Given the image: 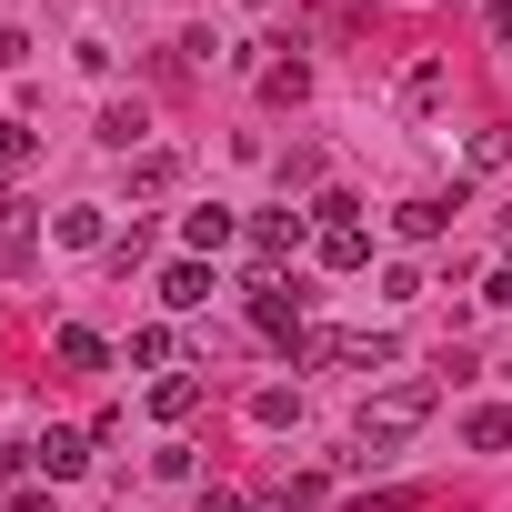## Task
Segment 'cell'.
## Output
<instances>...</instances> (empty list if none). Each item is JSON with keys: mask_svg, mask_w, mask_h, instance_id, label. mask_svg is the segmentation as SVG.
I'll use <instances>...</instances> for the list:
<instances>
[{"mask_svg": "<svg viewBox=\"0 0 512 512\" xmlns=\"http://www.w3.org/2000/svg\"><path fill=\"white\" fill-rule=\"evenodd\" d=\"M432 402H442L432 382H392L382 402H362V422H352V442H362V452H402V442H412V432L432 422Z\"/></svg>", "mask_w": 512, "mask_h": 512, "instance_id": "6da1fadb", "label": "cell"}, {"mask_svg": "<svg viewBox=\"0 0 512 512\" xmlns=\"http://www.w3.org/2000/svg\"><path fill=\"white\" fill-rule=\"evenodd\" d=\"M392 332H302V352L292 362H342V372H392Z\"/></svg>", "mask_w": 512, "mask_h": 512, "instance_id": "7a4b0ae2", "label": "cell"}, {"mask_svg": "<svg viewBox=\"0 0 512 512\" xmlns=\"http://www.w3.org/2000/svg\"><path fill=\"white\" fill-rule=\"evenodd\" d=\"M251 332L282 342V352H302V302H292V282H282V272H251Z\"/></svg>", "mask_w": 512, "mask_h": 512, "instance_id": "3957f363", "label": "cell"}, {"mask_svg": "<svg viewBox=\"0 0 512 512\" xmlns=\"http://www.w3.org/2000/svg\"><path fill=\"white\" fill-rule=\"evenodd\" d=\"M302 241H312V211H262V221H251V251H262V272H282Z\"/></svg>", "mask_w": 512, "mask_h": 512, "instance_id": "277c9868", "label": "cell"}, {"mask_svg": "<svg viewBox=\"0 0 512 512\" xmlns=\"http://www.w3.org/2000/svg\"><path fill=\"white\" fill-rule=\"evenodd\" d=\"M452 211H462V191H422V201H402V211H392V231H402V241H442V231H452Z\"/></svg>", "mask_w": 512, "mask_h": 512, "instance_id": "5b68a950", "label": "cell"}, {"mask_svg": "<svg viewBox=\"0 0 512 512\" xmlns=\"http://www.w3.org/2000/svg\"><path fill=\"white\" fill-rule=\"evenodd\" d=\"M31 462H41L51 482H81V472H91V432H61V422H51V432L31 442Z\"/></svg>", "mask_w": 512, "mask_h": 512, "instance_id": "8992f818", "label": "cell"}, {"mask_svg": "<svg viewBox=\"0 0 512 512\" xmlns=\"http://www.w3.org/2000/svg\"><path fill=\"white\" fill-rule=\"evenodd\" d=\"M31 251H41V221H31V201H0V272H31Z\"/></svg>", "mask_w": 512, "mask_h": 512, "instance_id": "52a82bcc", "label": "cell"}, {"mask_svg": "<svg viewBox=\"0 0 512 512\" xmlns=\"http://www.w3.org/2000/svg\"><path fill=\"white\" fill-rule=\"evenodd\" d=\"M51 362H61V372H111V342H101L91 322H61V332H51Z\"/></svg>", "mask_w": 512, "mask_h": 512, "instance_id": "ba28073f", "label": "cell"}, {"mask_svg": "<svg viewBox=\"0 0 512 512\" xmlns=\"http://www.w3.org/2000/svg\"><path fill=\"white\" fill-rule=\"evenodd\" d=\"M201 402H211V382H201V372H161V382H151V422H191Z\"/></svg>", "mask_w": 512, "mask_h": 512, "instance_id": "9c48e42d", "label": "cell"}, {"mask_svg": "<svg viewBox=\"0 0 512 512\" xmlns=\"http://www.w3.org/2000/svg\"><path fill=\"white\" fill-rule=\"evenodd\" d=\"M51 241L61 251H101L111 231H101V201H71V211H51Z\"/></svg>", "mask_w": 512, "mask_h": 512, "instance_id": "30bf717a", "label": "cell"}, {"mask_svg": "<svg viewBox=\"0 0 512 512\" xmlns=\"http://www.w3.org/2000/svg\"><path fill=\"white\" fill-rule=\"evenodd\" d=\"M211 292H221V282H211V262H171V272H161V302H171V312H201Z\"/></svg>", "mask_w": 512, "mask_h": 512, "instance_id": "8fae6325", "label": "cell"}, {"mask_svg": "<svg viewBox=\"0 0 512 512\" xmlns=\"http://www.w3.org/2000/svg\"><path fill=\"white\" fill-rule=\"evenodd\" d=\"M322 262H332V272H362V262H372V231H362V221H332V231H322Z\"/></svg>", "mask_w": 512, "mask_h": 512, "instance_id": "7c38bea8", "label": "cell"}, {"mask_svg": "<svg viewBox=\"0 0 512 512\" xmlns=\"http://www.w3.org/2000/svg\"><path fill=\"white\" fill-rule=\"evenodd\" d=\"M442 91H452V71H442V61H412V71H402V111H432Z\"/></svg>", "mask_w": 512, "mask_h": 512, "instance_id": "4fadbf2b", "label": "cell"}, {"mask_svg": "<svg viewBox=\"0 0 512 512\" xmlns=\"http://www.w3.org/2000/svg\"><path fill=\"white\" fill-rule=\"evenodd\" d=\"M131 362H141V372H171V362H181L171 322H141V332H131Z\"/></svg>", "mask_w": 512, "mask_h": 512, "instance_id": "5bb4252c", "label": "cell"}, {"mask_svg": "<svg viewBox=\"0 0 512 512\" xmlns=\"http://www.w3.org/2000/svg\"><path fill=\"white\" fill-rule=\"evenodd\" d=\"M231 231H241V221H231V211H191V221H181V241H191V262H201V251H221V241H231Z\"/></svg>", "mask_w": 512, "mask_h": 512, "instance_id": "9a60e30c", "label": "cell"}, {"mask_svg": "<svg viewBox=\"0 0 512 512\" xmlns=\"http://www.w3.org/2000/svg\"><path fill=\"white\" fill-rule=\"evenodd\" d=\"M141 131H151V111H141V101H111V111H101V141H111V151H131Z\"/></svg>", "mask_w": 512, "mask_h": 512, "instance_id": "2e32d148", "label": "cell"}, {"mask_svg": "<svg viewBox=\"0 0 512 512\" xmlns=\"http://www.w3.org/2000/svg\"><path fill=\"white\" fill-rule=\"evenodd\" d=\"M462 442H472V452H512V412H492V402H482V412L462 422Z\"/></svg>", "mask_w": 512, "mask_h": 512, "instance_id": "e0dca14e", "label": "cell"}, {"mask_svg": "<svg viewBox=\"0 0 512 512\" xmlns=\"http://www.w3.org/2000/svg\"><path fill=\"white\" fill-rule=\"evenodd\" d=\"M262 91H272V101H302V91H312V61H272Z\"/></svg>", "mask_w": 512, "mask_h": 512, "instance_id": "ac0fdd59", "label": "cell"}, {"mask_svg": "<svg viewBox=\"0 0 512 512\" xmlns=\"http://www.w3.org/2000/svg\"><path fill=\"white\" fill-rule=\"evenodd\" d=\"M292 412H302V402H292V392H251V422H262V432H282V422H292Z\"/></svg>", "mask_w": 512, "mask_h": 512, "instance_id": "d6986e66", "label": "cell"}, {"mask_svg": "<svg viewBox=\"0 0 512 512\" xmlns=\"http://www.w3.org/2000/svg\"><path fill=\"white\" fill-rule=\"evenodd\" d=\"M512 161V131H472V171H502Z\"/></svg>", "mask_w": 512, "mask_h": 512, "instance_id": "ffe728a7", "label": "cell"}, {"mask_svg": "<svg viewBox=\"0 0 512 512\" xmlns=\"http://www.w3.org/2000/svg\"><path fill=\"white\" fill-rule=\"evenodd\" d=\"M31 151H41V141H31V121H0V161H11V171H21Z\"/></svg>", "mask_w": 512, "mask_h": 512, "instance_id": "44dd1931", "label": "cell"}, {"mask_svg": "<svg viewBox=\"0 0 512 512\" xmlns=\"http://www.w3.org/2000/svg\"><path fill=\"white\" fill-rule=\"evenodd\" d=\"M412 502H422V492H362L352 512H412Z\"/></svg>", "mask_w": 512, "mask_h": 512, "instance_id": "7402d4cb", "label": "cell"}, {"mask_svg": "<svg viewBox=\"0 0 512 512\" xmlns=\"http://www.w3.org/2000/svg\"><path fill=\"white\" fill-rule=\"evenodd\" d=\"M191 512H241V492H231V482H211V492H201Z\"/></svg>", "mask_w": 512, "mask_h": 512, "instance_id": "603a6c76", "label": "cell"}, {"mask_svg": "<svg viewBox=\"0 0 512 512\" xmlns=\"http://www.w3.org/2000/svg\"><path fill=\"white\" fill-rule=\"evenodd\" d=\"M21 51H31V41H21V31H0V71H11V61H21Z\"/></svg>", "mask_w": 512, "mask_h": 512, "instance_id": "cb8c5ba5", "label": "cell"}, {"mask_svg": "<svg viewBox=\"0 0 512 512\" xmlns=\"http://www.w3.org/2000/svg\"><path fill=\"white\" fill-rule=\"evenodd\" d=\"M11 512H51V492H11Z\"/></svg>", "mask_w": 512, "mask_h": 512, "instance_id": "d4e9b609", "label": "cell"}, {"mask_svg": "<svg viewBox=\"0 0 512 512\" xmlns=\"http://www.w3.org/2000/svg\"><path fill=\"white\" fill-rule=\"evenodd\" d=\"M502 382H512V352H502Z\"/></svg>", "mask_w": 512, "mask_h": 512, "instance_id": "484cf974", "label": "cell"}, {"mask_svg": "<svg viewBox=\"0 0 512 512\" xmlns=\"http://www.w3.org/2000/svg\"><path fill=\"white\" fill-rule=\"evenodd\" d=\"M251 11H262V0H251Z\"/></svg>", "mask_w": 512, "mask_h": 512, "instance_id": "4316f807", "label": "cell"}]
</instances>
